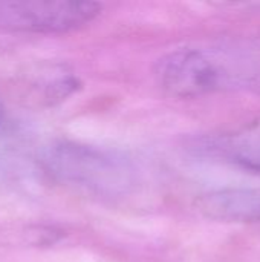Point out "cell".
Listing matches in <instances>:
<instances>
[{"label": "cell", "mask_w": 260, "mask_h": 262, "mask_svg": "<svg viewBox=\"0 0 260 262\" xmlns=\"http://www.w3.org/2000/svg\"><path fill=\"white\" fill-rule=\"evenodd\" d=\"M95 2H2L0 26L12 31L61 34L80 29L101 12Z\"/></svg>", "instance_id": "obj_3"}, {"label": "cell", "mask_w": 260, "mask_h": 262, "mask_svg": "<svg viewBox=\"0 0 260 262\" xmlns=\"http://www.w3.org/2000/svg\"><path fill=\"white\" fill-rule=\"evenodd\" d=\"M198 213L216 223H260V187H224L205 192L195 201Z\"/></svg>", "instance_id": "obj_4"}, {"label": "cell", "mask_w": 260, "mask_h": 262, "mask_svg": "<svg viewBox=\"0 0 260 262\" xmlns=\"http://www.w3.org/2000/svg\"><path fill=\"white\" fill-rule=\"evenodd\" d=\"M218 149L231 163L260 173V120L225 135Z\"/></svg>", "instance_id": "obj_5"}, {"label": "cell", "mask_w": 260, "mask_h": 262, "mask_svg": "<svg viewBox=\"0 0 260 262\" xmlns=\"http://www.w3.org/2000/svg\"><path fill=\"white\" fill-rule=\"evenodd\" d=\"M66 180L106 196H121L135 184V167L124 155L92 146H60L52 158Z\"/></svg>", "instance_id": "obj_2"}, {"label": "cell", "mask_w": 260, "mask_h": 262, "mask_svg": "<svg viewBox=\"0 0 260 262\" xmlns=\"http://www.w3.org/2000/svg\"><path fill=\"white\" fill-rule=\"evenodd\" d=\"M260 75V54L238 45L182 48L155 68L158 84L170 95L196 98L247 86Z\"/></svg>", "instance_id": "obj_1"}, {"label": "cell", "mask_w": 260, "mask_h": 262, "mask_svg": "<svg viewBox=\"0 0 260 262\" xmlns=\"http://www.w3.org/2000/svg\"><path fill=\"white\" fill-rule=\"evenodd\" d=\"M0 120H2V106H0Z\"/></svg>", "instance_id": "obj_6"}]
</instances>
